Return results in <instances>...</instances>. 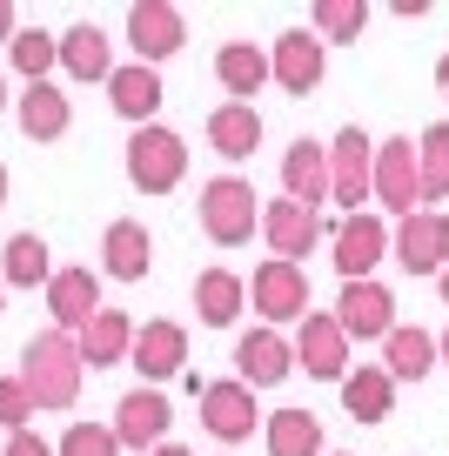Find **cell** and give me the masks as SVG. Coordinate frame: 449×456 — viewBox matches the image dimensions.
Returning a JSON list of instances; mask_svg holds the SVG:
<instances>
[{
    "mask_svg": "<svg viewBox=\"0 0 449 456\" xmlns=\"http://www.w3.org/2000/svg\"><path fill=\"white\" fill-rule=\"evenodd\" d=\"M81 342L68 336V329H41V336H28V349H20V383L41 396V410H74L81 403Z\"/></svg>",
    "mask_w": 449,
    "mask_h": 456,
    "instance_id": "cell-1",
    "label": "cell"
},
{
    "mask_svg": "<svg viewBox=\"0 0 449 456\" xmlns=\"http://www.w3.org/2000/svg\"><path fill=\"white\" fill-rule=\"evenodd\" d=\"M262 208L268 201L255 195V182H241V175L201 182V235H208L215 248H241L255 228H262Z\"/></svg>",
    "mask_w": 449,
    "mask_h": 456,
    "instance_id": "cell-2",
    "label": "cell"
},
{
    "mask_svg": "<svg viewBox=\"0 0 449 456\" xmlns=\"http://www.w3.org/2000/svg\"><path fill=\"white\" fill-rule=\"evenodd\" d=\"M329 248H336L342 282H376V262L396 256V228H389V215H376V208L342 215V222L329 228Z\"/></svg>",
    "mask_w": 449,
    "mask_h": 456,
    "instance_id": "cell-3",
    "label": "cell"
},
{
    "mask_svg": "<svg viewBox=\"0 0 449 456\" xmlns=\"http://www.w3.org/2000/svg\"><path fill=\"white\" fill-rule=\"evenodd\" d=\"M188 175V142L175 128H135L127 134V182L141 188V195H168V188H182Z\"/></svg>",
    "mask_w": 449,
    "mask_h": 456,
    "instance_id": "cell-4",
    "label": "cell"
},
{
    "mask_svg": "<svg viewBox=\"0 0 449 456\" xmlns=\"http://www.w3.org/2000/svg\"><path fill=\"white\" fill-rule=\"evenodd\" d=\"M329 201H342V215H363V201H376V142L363 128H342L329 142Z\"/></svg>",
    "mask_w": 449,
    "mask_h": 456,
    "instance_id": "cell-5",
    "label": "cell"
},
{
    "mask_svg": "<svg viewBox=\"0 0 449 456\" xmlns=\"http://www.w3.org/2000/svg\"><path fill=\"white\" fill-rule=\"evenodd\" d=\"M416 201H422V155L409 134H389V142H376V215L409 222Z\"/></svg>",
    "mask_w": 449,
    "mask_h": 456,
    "instance_id": "cell-6",
    "label": "cell"
},
{
    "mask_svg": "<svg viewBox=\"0 0 449 456\" xmlns=\"http://www.w3.org/2000/svg\"><path fill=\"white\" fill-rule=\"evenodd\" d=\"M295 370H309L315 383H349V336L329 309H309L295 322Z\"/></svg>",
    "mask_w": 449,
    "mask_h": 456,
    "instance_id": "cell-7",
    "label": "cell"
},
{
    "mask_svg": "<svg viewBox=\"0 0 449 456\" xmlns=\"http://www.w3.org/2000/svg\"><path fill=\"white\" fill-rule=\"evenodd\" d=\"M249 302L262 309L268 329L302 322V315H309V275H302V262H275L268 256L262 269H255V282H249Z\"/></svg>",
    "mask_w": 449,
    "mask_h": 456,
    "instance_id": "cell-8",
    "label": "cell"
},
{
    "mask_svg": "<svg viewBox=\"0 0 449 456\" xmlns=\"http://www.w3.org/2000/svg\"><path fill=\"white\" fill-rule=\"evenodd\" d=\"M336 322H342V336L349 342H389L396 329V296L382 282H342V296H336Z\"/></svg>",
    "mask_w": 449,
    "mask_h": 456,
    "instance_id": "cell-9",
    "label": "cell"
},
{
    "mask_svg": "<svg viewBox=\"0 0 449 456\" xmlns=\"http://www.w3.org/2000/svg\"><path fill=\"white\" fill-rule=\"evenodd\" d=\"M168 423H175V410H168V396L161 389H127L121 403H114V436H121V450H141V456H155L161 443H168Z\"/></svg>",
    "mask_w": 449,
    "mask_h": 456,
    "instance_id": "cell-10",
    "label": "cell"
},
{
    "mask_svg": "<svg viewBox=\"0 0 449 456\" xmlns=\"http://www.w3.org/2000/svg\"><path fill=\"white\" fill-rule=\"evenodd\" d=\"M396 262L409 275H443L449 269V215L416 208L409 222H396Z\"/></svg>",
    "mask_w": 449,
    "mask_h": 456,
    "instance_id": "cell-11",
    "label": "cell"
},
{
    "mask_svg": "<svg viewBox=\"0 0 449 456\" xmlns=\"http://www.w3.org/2000/svg\"><path fill=\"white\" fill-rule=\"evenodd\" d=\"M182 41H188L182 7H168V0H141V7H127V47H135V61L161 68Z\"/></svg>",
    "mask_w": 449,
    "mask_h": 456,
    "instance_id": "cell-12",
    "label": "cell"
},
{
    "mask_svg": "<svg viewBox=\"0 0 449 456\" xmlns=\"http://www.w3.org/2000/svg\"><path fill=\"white\" fill-rule=\"evenodd\" d=\"M268 61H275V87L282 94H315L329 74V47L315 41L309 28H289L275 47H268Z\"/></svg>",
    "mask_w": 449,
    "mask_h": 456,
    "instance_id": "cell-13",
    "label": "cell"
},
{
    "mask_svg": "<svg viewBox=\"0 0 449 456\" xmlns=\"http://www.w3.org/2000/svg\"><path fill=\"white\" fill-rule=\"evenodd\" d=\"M295 370V342L282 336V329H249V336L235 342V383H249V389H275L282 376Z\"/></svg>",
    "mask_w": 449,
    "mask_h": 456,
    "instance_id": "cell-14",
    "label": "cell"
},
{
    "mask_svg": "<svg viewBox=\"0 0 449 456\" xmlns=\"http://www.w3.org/2000/svg\"><path fill=\"white\" fill-rule=\"evenodd\" d=\"M101 309H108V302H101V275L94 269H54V282H47V315H54V329L81 336Z\"/></svg>",
    "mask_w": 449,
    "mask_h": 456,
    "instance_id": "cell-15",
    "label": "cell"
},
{
    "mask_svg": "<svg viewBox=\"0 0 449 456\" xmlns=\"http://www.w3.org/2000/svg\"><path fill=\"white\" fill-rule=\"evenodd\" d=\"M148 269H155V235H148V222H135V215L108 222V235H101V275L141 282Z\"/></svg>",
    "mask_w": 449,
    "mask_h": 456,
    "instance_id": "cell-16",
    "label": "cell"
},
{
    "mask_svg": "<svg viewBox=\"0 0 449 456\" xmlns=\"http://www.w3.org/2000/svg\"><path fill=\"white\" fill-rule=\"evenodd\" d=\"M262 235H268V248H275V262H302L315 242H322V215L282 195V201L262 208Z\"/></svg>",
    "mask_w": 449,
    "mask_h": 456,
    "instance_id": "cell-17",
    "label": "cell"
},
{
    "mask_svg": "<svg viewBox=\"0 0 449 456\" xmlns=\"http://www.w3.org/2000/svg\"><path fill=\"white\" fill-rule=\"evenodd\" d=\"M141 370V383L155 389V383H168V376H182V362H188V329L182 322H141L135 329V356H127Z\"/></svg>",
    "mask_w": 449,
    "mask_h": 456,
    "instance_id": "cell-18",
    "label": "cell"
},
{
    "mask_svg": "<svg viewBox=\"0 0 449 456\" xmlns=\"http://www.w3.org/2000/svg\"><path fill=\"white\" fill-rule=\"evenodd\" d=\"M201 423H208V436L222 443H249L255 436V389L249 383H201Z\"/></svg>",
    "mask_w": 449,
    "mask_h": 456,
    "instance_id": "cell-19",
    "label": "cell"
},
{
    "mask_svg": "<svg viewBox=\"0 0 449 456\" xmlns=\"http://www.w3.org/2000/svg\"><path fill=\"white\" fill-rule=\"evenodd\" d=\"M161 94H168V87H161V68H148V61H127L108 81V108L121 114V121H135V128H155Z\"/></svg>",
    "mask_w": 449,
    "mask_h": 456,
    "instance_id": "cell-20",
    "label": "cell"
},
{
    "mask_svg": "<svg viewBox=\"0 0 449 456\" xmlns=\"http://www.w3.org/2000/svg\"><path fill=\"white\" fill-rule=\"evenodd\" d=\"M282 195L302 201V208H322L329 201V142H289V155H282Z\"/></svg>",
    "mask_w": 449,
    "mask_h": 456,
    "instance_id": "cell-21",
    "label": "cell"
},
{
    "mask_svg": "<svg viewBox=\"0 0 449 456\" xmlns=\"http://www.w3.org/2000/svg\"><path fill=\"white\" fill-rule=\"evenodd\" d=\"M208 148L222 161H249L255 148H262V114H255V101H222V108L208 114Z\"/></svg>",
    "mask_w": 449,
    "mask_h": 456,
    "instance_id": "cell-22",
    "label": "cell"
},
{
    "mask_svg": "<svg viewBox=\"0 0 449 456\" xmlns=\"http://www.w3.org/2000/svg\"><path fill=\"white\" fill-rule=\"evenodd\" d=\"M61 68L74 81H114V41L101 34V20H74L61 34Z\"/></svg>",
    "mask_w": 449,
    "mask_h": 456,
    "instance_id": "cell-23",
    "label": "cell"
},
{
    "mask_svg": "<svg viewBox=\"0 0 449 456\" xmlns=\"http://www.w3.org/2000/svg\"><path fill=\"white\" fill-rule=\"evenodd\" d=\"M215 81H222L235 101H249V94H262V87L275 81V61H268L255 41H222L215 47Z\"/></svg>",
    "mask_w": 449,
    "mask_h": 456,
    "instance_id": "cell-24",
    "label": "cell"
},
{
    "mask_svg": "<svg viewBox=\"0 0 449 456\" xmlns=\"http://www.w3.org/2000/svg\"><path fill=\"white\" fill-rule=\"evenodd\" d=\"M14 114H20V134H28V142H61V134H68V121H74L68 94H61L54 81H34V87H20Z\"/></svg>",
    "mask_w": 449,
    "mask_h": 456,
    "instance_id": "cell-25",
    "label": "cell"
},
{
    "mask_svg": "<svg viewBox=\"0 0 449 456\" xmlns=\"http://www.w3.org/2000/svg\"><path fill=\"white\" fill-rule=\"evenodd\" d=\"M74 342H81V362H87V370H114V362L135 356V322H127L121 309H101Z\"/></svg>",
    "mask_w": 449,
    "mask_h": 456,
    "instance_id": "cell-26",
    "label": "cell"
},
{
    "mask_svg": "<svg viewBox=\"0 0 449 456\" xmlns=\"http://www.w3.org/2000/svg\"><path fill=\"white\" fill-rule=\"evenodd\" d=\"M262 450L268 456H329L322 450V416L315 410H275L262 423Z\"/></svg>",
    "mask_w": 449,
    "mask_h": 456,
    "instance_id": "cell-27",
    "label": "cell"
},
{
    "mask_svg": "<svg viewBox=\"0 0 449 456\" xmlns=\"http://www.w3.org/2000/svg\"><path fill=\"white\" fill-rule=\"evenodd\" d=\"M342 410H349L355 423H382V416L396 410V376L382 370V362L349 370V383H342Z\"/></svg>",
    "mask_w": 449,
    "mask_h": 456,
    "instance_id": "cell-28",
    "label": "cell"
},
{
    "mask_svg": "<svg viewBox=\"0 0 449 456\" xmlns=\"http://www.w3.org/2000/svg\"><path fill=\"white\" fill-rule=\"evenodd\" d=\"M241 302H249V282H241L235 269H201L195 275V315L208 329H228L241 315Z\"/></svg>",
    "mask_w": 449,
    "mask_h": 456,
    "instance_id": "cell-29",
    "label": "cell"
},
{
    "mask_svg": "<svg viewBox=\"0 0 449 456\" xmlns=\"http://www.w3.org/2000/svg\"><path fill=\"white\" fill-rule=\"evenodd\" d=\"M0 282H7V289H41V282H54V262H47V242L34 235V228L7 235V248H0Z\"/></svg>",
    "mask_w": 449,
    "mask_h": 456,
    "instance_id": "cell-30",
    "label": "cell"
},
{
    "mask_svg": "<svg viewBox=\"0 0 449 456\" xmlns=\"http://www.w3.org/2000/svg\"><path fill=\"white\" fill-rule=\"evenodd\" d=\"M436 362H443V349H436L429 329H396V336L382 342V370H389L396 383H422Z\"/></svg>",
    "mask_w": 449,
    "mask_h": 456,
    "instance_id": "cell-31",
    "label": "cell"
},
{
    "mask_svg": "<svg viewBox=\"0 0 449 456\" xmlns=\"http://www.w3.org/2000/svg\"><path fill=\"white\" fill-rule=\"evenodd\" d=\"M7 61H14V74L20 81H47V68H61V34H47V28H20L14 34V47H7Z\"/></svg>",
    "mask_w": 449,
    "mask_h": 456,
    "instance_id": "cell-32",
    "label": "cell"
},
{
    "mask_svg": "<svg viewBox=\"0 0 449 456\" xmlns=\"http://www.w3.org/2000/svg\"><path fill=\"white\" fill-rule=\"evenodd\" d=\"M363 28H369V7L363 0H315V14H309V34L315 41H363Z\"/></svg>",
    "mask_w": 449,
    "mask_h": 456,
    "instance_id": "cell-33",
    "label": "cell"
},
{
    "mask_svg": "<svg viewBox=\"0 0 449 456\" xmlns=\"http://www.w3.org/2000/svg\"><path fill=\"white\" fill-rule=\"evenodd\" d=\"M422 155V201H443L449 195V121H429L416 142Z\"/></svg>",
    "mask_w": 449,
    "mask_h": 456,
    "instance_id": "cell-34",
    "label": "cell"
},
{
    "mask_svg": "<svg viewBox=\"0 0 449 456\" xmlns=\"http://www.w3.org/2000/svg\"><path fill=\"white\" fill-rule=\"evenodd\" d=\"M54 450L61 456H121V436H114V423H68V436Z\"/></svg>",
    "mask_w": 449,
    "mask_h": 456,
    "instance_id": "cell-35",
    "label": "cell"
},
{
    "mask_svg": "<svg viewBox=\"0 0 449 456\" xmlns=\"http://www.w3.org/2000/svg\"><path fill=\"white\" fill-rule=\"evenodd\" d=\"M34 416H41V396H34L20 376H0V423H7V436H20Z\"/></svg>",
    "mask_w": 449,
    "mask_h": 456,
    "instance_id": "cell-36",
    "label": "cell"
},
{
    "mask_svg": "<svg viewBox=\"0 0 449 456\" xmlns=\"http://www.w3.org/2000/svg\"><path fill=\"white\" fill-rule=\"evenodd\" d=\"M0 456H61V450H54V443H41L34 429H20V436H7V450H0Z\"/></svg>",
    "mask_w": 449,
    "mask_h": 456,
    "instance_id": "cell-37",
    "label": "cell"
},
{
    "mask_svg": "<svg viewBox=\"0 0 449 456\" xmlns=\"http://www.w3.org/2000/svg\"><path fill=\"white\" fill-rule=\"evenodd\" d=\"M14 34H20V28H14V0H0V41L14 47Z\"/></svg>",
    "mask_w": 449,
    "mask_h": 456,
    "instance_id": "cell-38",
    "label": "cell"
},
{
    "mask_svg": "<svg viewBox=\"0 0 449 456\" xmlns=\"http://www.w3.org/2000/svg\"><path fill=\"white\" fill-rule=\"evenodd\" d=\"M436 87H443V101H449V54L436 61Z\"/></svg>",
    "mask_w": 449,
    "mask_h": 456,
    "instance_id": "cell-39",
    "label": "cell"
},
{
    "mask_svg": "<svg viewBox=\"0 0 449 456\" xmlns=\"http://www.w3.org/2000/svg\"><path fill=\"white\" fill-rule=\"evenodd\" d=\"M155 456H195V450H182V443H161V450Z\"/></svg>",
    "mask_w": 449,
    "mask_h": 456,
    "instance_id": "cell-40",
    "label": "cell"
},
{
    "mask_svg": "<svg viewBox=\"0 0 449 456\" xmlns=\"http://www.w3.org/2000/svg\"><path fill=\"white\" fill-rule=\"evenodd\" d=\"M436 349H443V370H449V329H443V336H436Z\"/></svg>",
    "mask_w": 449,
    "mask_h": 456,
    "instance_id": "cell-41",
    "label": "cell"
},
{
    "mask_svg": "<svg viewBox=\"0 0 449 456\" xmlns=\"http://www.w3.org/2000/svg\"><path fill=\"white\" fill-rule=\"evenodd\" d=\"M436 289H443V309H449V269H443V275H436Z\"/></svg>",
    "mask_w": 449,
    "mask_h": 456,
    "instance_id": "cell-42",
    "label": "cell"
},
{
    "mask_svg": "<svg viewBox=\"0 0 449 456\" xmlns=\"http://www.w3.org/2000/svg\"><path fill=\"white\" fill-rule=\"evenodd\" d=\"M0 208H7V168H0Z\"/></svg>",
    "mask_w": 449,
    "mask_h": 456,
    "instance_id": "cell-43",
    "label": "cell"
},
{
    "mask_svg": "<svg viewBox=\"0 0 449 456\" xmlns=\"http://www.w3.org/2000/svg\"><path fill=\"white\" fill-rule=\"evenodd\" d=\"M0 315H7V282H0Z\"/></svg>",
    "mask_w": 449,
    "mask_h": 456,
    "instance_id": "cell-44",
    "label": "cell"
},
{
    "mask_svg": "<svg viewBox=\"0 0 449 456\" xmlns=\"http://www.w3.org/2000/svg\"><path fill=\"white\" fill-rule=\"evenodd\" d=\"M0 108H7V81H0Z\"/></svg>",
    "mask_w": 449,
    "mask_h": 456,
    "instance_id": "cell-45",
    "label": "cell"
},
{
    "mask_svg": "<svg viewBox=\"0 0 449 456\" xmlns=\"http://www.w3.org/2000/svg\"><path fill=\"white\" fill-rule=\"evenodd\" d=\"M329 456H349V450H329Z\"/></svg>",
    "mask_w": 449,
    "mask_h": 456,
    "instance_id": "cell-46",
    "label": "cell"
}]
</instances>
